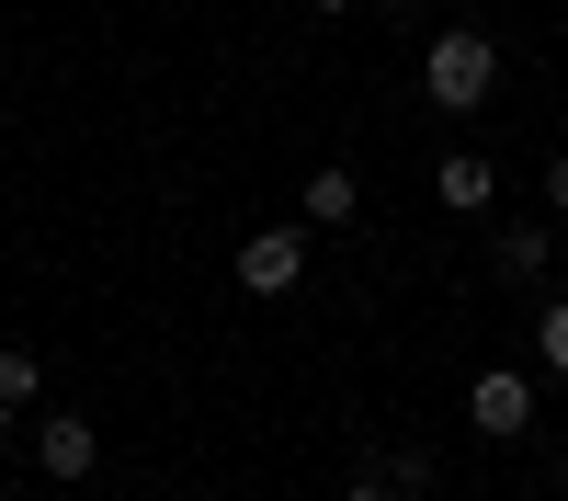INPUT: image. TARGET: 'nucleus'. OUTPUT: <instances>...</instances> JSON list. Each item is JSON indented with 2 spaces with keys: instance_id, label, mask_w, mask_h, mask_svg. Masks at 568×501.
I'll return each instance as SVG.
<instances>
[{
  "instance_id": "obj_6",
  "label": "nucleus",
  "mask_w": 568,
  "mask_h": 501,
  "mask_svg": "<svg viewBox=\"0 0 568 501\" xmlns=\"http://www.w3.org/2000/svg\"><path fill=\"white\" fill-rule=\"evenodd\" d=\"M296 206H307V228H353V217H364V182H353L342 160H318V171H307V194H296Z\"/></svg>"
},
{
  "instance_id": "obj_10",
  "label": "nucleus",
  "mask_w": 568,
  "mask_h": 501,
  "mask_svg": "<svg viewBox=\"0 0 568 501\" xmlns=\"http://www.w3.org/2000/svg\"><path fill=\"white\" fill-rule=\"evenodd\" d=\"M342 501H409V490H398V479H387V468H364V479H353V490H342Z\"/></svg>"
},
{
  "instance_id": "obj_1",
  "label": "nucleus",
  "mask_w": 568,
  "mask_h": 501,
  "mask_svg": "<svg viewBox=\"0 0 568 501\" xmlns=\"http://www.w3.org/2000/svg\"><path fill=\"white\" fill-rule=\"evenodd\" d=\"M420 91H433V114H478L500 91V34L489 23H444L433 58H420Z\"/></svg>"
},
{
  "instance_id": "obj_4",
  "label": "nucleus",
  "mask_w": 568,
  "mask_h": 501,
  "mask_svg": "<svg viewBox=\"0 0 568 501\" xmlns=\"http://www.w3.org/2000/svg\"><path fill=\"white\" fill-rule=\"evenodd\" d=\"M34 468H45V479H91V468H103V433H91L80 410H45V433H34Z\"/></svg>"
},
{
  "instance_id": "obj_5",
  "label": "nucleus",
  "mask_w": 568,
  "mask_h": 501,
  "mask_svg": "<svg viewBox=\"0 0 568 501\" xmlns=\"http://www.w3.org/2000/svg\"><path fill=\"white\" fill-rule=\"evenodd\" d=\"M433 194H444V206H466V217H478V206H500V160L444 149V160H433Z\"/></svg>"
},
{
  "instance_id": "obj_2",
  "label": "nucleus",
  "mask_w": 568,
  "mask_h": 501,
  "mask_svg": "<svg viewBox=\"0 0 568 501\" xmlns=\"http://www.w3.org/2000/svg\"><path fill=\"white\" fill-rule=\"evenodd\" d=\"M466 422H478L489 444L535 433V377H524V364H478V377H466Z\"/></svg>"
},
{
  "instance_id": "obj_9",
  "label": "nucleus",
  "mask_w": 568,
  "mask_h": 501,
  "mask_svg": "<svg viewBox=\"0 0 568 501\" xmlns=\"http://www.w3.org/2000/svg\"><path fill=\"white\" fill-rule=\"evenodd\" d=\"M0 399L34 410V399H45V364H34V353H0Z\"/></svg>"
},
{
  "instance_id": "obj_11",
  "label": "nucleus",
  "mask_w": 568,
  "mask_h": 501,
  "mask_svg": "<svg viewBox=\"0 0 568 501\" xmlns=\"http://www.w3.org/2000/svg\"><path fill=\"white\" fill-rule=\"evenodd\" d=\"M546 206H557V217H568V149H557V160H546Z\"/></svg>"
},
{
  "instance_id": "obj_13",
  "label": "nucleus",
  "mask_w": 568,
  "mask_h": 501,
  "mask_svg": "<svg viewBox=\"0 0 568 501\" xmlns=\"http://www.w3.org/2000/svg\"><path fill=\"white\" fill-rule=\"evenodd\" d=\"M0 433H12V399H0Z\"/></svg>"
},
{
  "instance_id": "obj_7",
  "label": "nucleus",
  "mask_w": 568,
  "mask_h": 501,
  "mask_svg": "<svg viewBox=\"0 0 568 501\" xmlns=\"http://www.w3.org/2000/svg\"><path fill=\"white\" fill-rule=\"evenodd\" d=\"M546 251H557V240H546V217H511L489 262H500V285H535V273H546Z\"/></svg>"
},
{
  "instance_id": "obj_12",
  "label": "nucleus",
  "mask_w": 568,
  "mask_h": 501,
  "mask_svg": "<svg viewBox=\"0 0 568 501\" xmlns=\"http://www.w3.org/2000/svg\"><path fill=\"white\" fill-rule=\"evenodd\" d=\"M307 12H318V23H329V12H353V0H307Z\"/></svg>"
},
{
  "instance_id": "obj_8",
  "label": "nucleus",
  "mask_w": 568,
  "mask_h": 501,
  "mask_svg": "<svg viewBox=\"0 0 568 501\" xmlns=\"http://www.w3.org/2000/svg\"><path fill=\"white\" fill-rule=\"evenodd\" d=\"M535 364H546V377H568V297L535 308Z\"/></svg>"
},
{
  "instance_id": "obj_3",
  "label": "nucleus",
  "mask_w": 568,
  "mask_h": 501,
  "mask_svg": "<svg viewBox=\"0 0 568 501\" xmlns=\"http://www.w3.org/2000/svg\"><path fill=\"white\" fill-rule=\"evenodd\" d=\"M307 273V228H262V240H240V297H284Z\"/></svg>"
}]
</instances>
